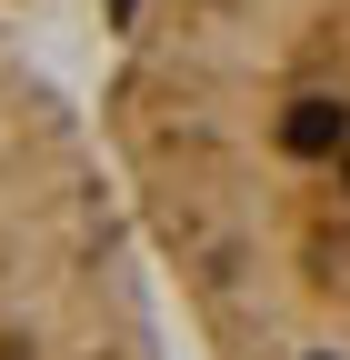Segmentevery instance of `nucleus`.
I'll use <instances>...</instances> for the list:
<instances>
[{
	"label": "nucleus",
	"instance_id": "2",
	"mask_svg": "<svg viewBox=\"0 0 350 360\" xmlns=\"http://www.w3.org/2000/svg\"><path fill=\"white\" fill-rule=\"evenodd\" d=\"M0 360H170L91 110L0 30Z\"/></svg>",
	"mask_w": 350,
	"mask_h": 360
},
{
	"label": "nucleus",
	"instance_id": "1",
	"mask_svg": "<svg viewBox=\"0 0 350 360\" xmlns=\"http://www.w3.org/2000/svg\"><path fill=\"white\" fill-rule=\"evenodd\" d=\"M91 130L200 360H350V0H110Z\"/></svg>",
	"mask_w": 350,
	"mask_h": 360
}]
</instances>
